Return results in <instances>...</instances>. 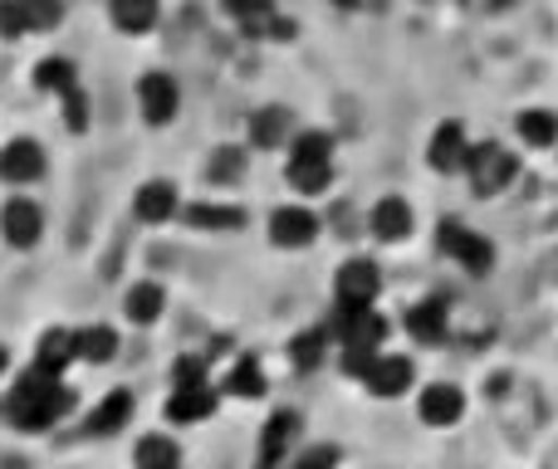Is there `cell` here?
Listing matches in <instances>:
<instances>
[{
    "label": "cell",
    "mask_w": 558,
    "mask_h": 469,
    "mask_svg": "<svg viewBox=\"0 0 558 469\" xmlns=\"http://www.w3.org/2000/svg\"><path fill=\"white\" fill-rule=\"evenodd\" d=\"M74 406H78V392L69 386V377L45 372V367H35V362L10 377L5 392H0V416H5V425L15 435H29V441L59 431V425L74 416Z\"/></svg>",
    "instance_id": "6da1fadb"
},
{
    "label": "cell",
    "mask_w": 558,
    "mask_h": 469,
    "mask_svg": "<svg viewBox=\"0 0 558 469\" xmlns=\"http://www.w3.org/2000/svg\"><path fill=\"white\" fill-rule=\"evenodd\" d=\"M284 182L299 201H314L333 186V137L324 127H299L284 147Z\"/></svg>",
    "instance_id": "7a4b0ae2"
},
{
    "label": "cell",
    "mask_w": 558,
    "mask_h": 469,
    "mask_svg": "<svg viewBox=\"0 0 558 469\" xmlns=\"http://www.w3.org/2000/svg\"><path fill=\"white\" fill-rule=\"evenodd\" d=\"M221 386H216V377H206V382H167V402H162V421L172 425V431H196V425H206L216 411H221Z\"/></svg>",
    "instance_id": "3957f363"
},
{
    "label": "cell",
    "mask_w": 558,
    "mask_h": 469,
    "mask_svg": "<svg viewBox=\"0 0 558 469\" xmlns=\"http://www.w3.org/2000/svg\"><path fill=\"white\" fill-rule=\"evenodd\" d=\"M133 103H137L143 127L162 133V127H172L177 113H182V84H177L172 69H143L133 84Z\"/></svg>",
    "instance_id": "277c9868"
},
{
    "label": "cell",
    "mask_w": 558,
    "mask_h": 469,
    "mask_svg": "<svg viewBox=\"0 0 558 469\" xmlns=\"http://www.w3.org/2000/svg\"><path fill=\"white\" fill-rule=\"evenodd\" d=\"M49 235V211L39 206V196H5L0 201V245L15 249V255H29V249H39Z\"/></svg>",
    "instance_id": "5b68a950"
},
{
    "label": "cell",
    "mask_w": 558,
    "mask_h": 469,
    "mask_svg": "<svg viewBox=\"0 0 558 469\" xmlns=\"http://www.w3.org/2000/svg\"><path fill=\"white\" fill-rule=\"evenodd\" d=\"M49 176V147L29 133H15L0 143V186L5 192H35Z\"/></svg>",
    "instance_id": "8992f818"
},
{
    "label": "cell",
    "mask_w": 558,
    "mask_h": 469,
    "mask_svg": "<svg viewBox=\"0 0 558 469\" xmlns=\"http://www.w3.org/2000/svg\"><path fill=\"white\" fill-rule=\"evenodd\" d=\"M128 211H133L137 225H147V231H162V225L182 221L186 196H182V186H177L172 176H143V182L133 186V196H128Z\"/></svg>",
    "instance_id": "52a82bcc"
},
{
    "label": "cell",
    "mask_w": 558,
    "mask_h": 469,
    "mask_svg": "<svg viewBox=\"0 0 558 469\" xmlns=\"http://www.w3.org/2000/svg\"><path fill=\"white\" fill-rule=\"evenodd\" d=\"M328 328H333L338 347H367V353H383L392 337V323L387 313H377V304H333Z\"/></svg>",
    "instance_id": "ba28073f"
},
{
    "label": "cell",
    "mask_w": 558,
    "mask_h": 469,
    "mask_svg": "<svg viewBox=\"0 0 558 469\" xmlns=\"http://www.w3.org/2000/svg\"><path fill=\"white\" fill-rule=\"evenodd\" d=\"M299 445H304V416L294 406H279L265 416L260 435H255V469H289Z\"/></svg>",
    "instance_id": "9c48e42d"
},
{
    "label": "cell",
    "mask_w": 558,
    "mask_h": 469,
    "mask_svg": "<svg viewBox=\"0 0 558 469\" xmlns=\"http://www.w3.org/2000/svg\"><path fill=\"white\" fill-rule=\"evenodd\" d=\"M436 249H441L446 259H456V264H461L465 274H475V279H485L495 269V245L475 231V225L456 221V215L436 225Z\"/></svg>",
    "instance_id": "30bf717a"
},
{
    "label": "cell",
    "mask_w": 558,
    "mask_h": 469,
    "mask_svg": "<svg viewBox=\"0 0 558 469\" xmlns=\"http://www.w3.org/2000/svg\"><path fill=\"white\" fill-rule=\"evenodd\" d=\"M318 235H324V221H318V211L308 201L275 206L270 221H265V239H270L275 249H284V255H299V249H308Z\"/></svg>",
    "instance_id": "8fae6325"
},
{
    "label": "cell",
    "mask_w": 558,
    "mask_h": 469,
    "mask_svg": "<svg viewBox=\"0 0 558 469\" xmlns=\"http://www.w3.org/2000/svg\"><path fill=\"white\" fill-rule=\"evenodd\" d=\"M133 416H137V396L128 392V386H113V392H104L84 411L78 435H84V441H113V435H123L128 425H133Z\"/></svg>",
    "instance_id": "7c38bea8"
},
{
    "label": "cell",
    "mask_w": 558,
    "mask_h": 469,
    "mask_svg": "<svg viewBox=\"0 0 558 469\" xmlns=\"http://www.w3.org/2000/svg\"><path fill=\"white\" fill-rule=\"evenodd\" d=\"M514 172H520V162H514L510 152H505L500 143H471V157H465V176H471L475 196H500L505 186L514 182Z\"/></svg>",
    "instance_id": "4fadbf2b"
},
{
    "label": "cell",
    "mask_w": 558,
    "mask_h": 469,
    "mask_svg": "<svg viewBox=\"0 0 558 469\" xmlns=\"http://www.w3.org/2000/svg\"><path fill=\"white\" fill-rule=\"evenodd\" d=\"M357 386H363L367 396H377V402H402V396L416 386V362H412V357L387 353V347H383Z\"/></svg>",
    "instance_id": "5bb4252c"
},
{
    "label": "cell",
    "mask_w": 558,
    "mask_h": 469,
    "mask_svg": "<svg viewBox=\"0 0 558 469\" xmlns=\"http://www.w3.org/2000/svg\"><path fill=\"white\" fill-rule=\"evenodd\" d=\"M294 133H299V123L284 103H260L245 118V147L251 152H284Z\"/></svg>",
    "instance_id": "9a60e30c"
},
{
    "label": "cell",
    "mask_w": 558,
    "mask_h": 469,
    "mask_svg": "<svg viewBox=\"0 0 558 469\" xmlns=\"http://www.w3.org/2000/svg\"><path fill=\"white\" fill-rule=\"evenodd\" d=\"M182 225H192L196 235H241L251 225L245 206L226 201V196H206V201H186Z\"/></svg>",
    "instance_id": "2e32d148"
},
{
    "label": "cell",
    "mask_w": 558,
    "mask_h": 469,
    "mask_svg": "<svg viewBox=\"0 0 558 469\" xmlns=\"http://www.w3.org/2000/svg\"><path fill=\"white\" fill-rule=\"evenodd\" d=\"M167 304H172V294H167L162 279H137V284L123 288L118 313H123L128 328H157L167 318Z\"/></svg>",
    "instance_id": "e0dca14e"
},
{
    "label": "cell",
    "mask_w": 558,
    "mask_h": 469,
    "mask_svg": "<svg viewBox=\"0 0 558 469\" xmlns=\"http://www.w3.org/2000/svg\"><path fill=\"white\" fill-rule=\"evenodd\" d=\"M383 294V269L373 259L353 255L333 269V304H377Z\"/></svg>",
    "instance_id": "ac0fdd59"
},
{
    "label": "cell",
    "mask_w": 558,
    "mask_h": 469,
    "mask_svg": "<svg viewBox=\"0 0 558 469\" xmlns=\"http://www.w3.org/2000/svg\"><path fill=\"white\" fill-rule=\"evenodd\" d=\"M216 386H221V396H231V402H260V396L270 392V372H265V362L255 353H235L231 362H226V372L216 377Z\"/></svg>",
    "instance_id": "d6986e66"
},
{
    "label": "cell",
    "mask_w": 558,
    "mask_h": 469,
    "mask_svg": "<svg viewBox=\"0 0 558 469\" xmlns=\"http://www.w3.org/2000/svg\"><path fill=\"white\" fill-rule=\"evenodd\" d=\"M202 176L211 192H235L251 176V147L245 143H216L202 162Z\"/></svg>",
    "instance_id": "ffe728a7"
},
{
    "label": "cell",
    "mask_w": 558,
    "mask_h": 469,
    "mask_svg": "<svg viewBox=\"0 0 558 469\" xmlns=\"http://www.w3.org/2000/svg\"><path fill=\"white\" fill-rule=\"evenodd\" d=\"M367 231L377 245H402L416 231V211L407 206V196H377L373 211H367Z\"/></svg>",
    "instance_id": "44dd1931"
},
{
    "label": "cell",
    "mask_w": 558,
    "mask_h": 469,
    "mask_svg": "<svg viewBox=\"0 0 558 469\" xmlns=\"http://www.w3.org/2000/svg\"><path fill=\"white\" fill-rule=\"evenodd\" d=\"M416 416H422V425H432V431H451L465 416V392L456 382L422 386V392H416Z\"/></svg>",
    "instance_id": "7402d4cb"
},
{
    "label": "cell",
    "mask_w": 558,
    "mask_h": 469,
    "mask_svg": "<svg viewBox=\"0 0 558 469\" xmlns=\"http://www.w3.org/2000/svg\"><path fill=\"white\" fill-rule=\"evenodd\" d=\"M402 328H407V337L412 343H446V333H451V304L446 298H416L412 308H407V318H402Z\"/></svg>",
    "instance_id": "603a6c76"
},
{
    "label": "cell",
    "mask_w": 558,
    "mask_h": 469,
    "mask_svg": "<svg viewBox=\"0 0 558 469\" xmlns=\"http://www.w3.org/2000/svg\"><path fill=\"white\" fill-rule=\"evenodd\" d=\"M74 347H78V367H108L123 353V328L113 323H78L74 328Z\"/></svg>",
    "instance_id": "cb8c5ba5"
},
{
    "label": "cell",
    "mask_w": 558,
    "mask_h": 469,
    "mask_svg": "<svg viewBox=\"0 0 558 469\" xmlns=\"http://www.w3.org/2000/svg\"><path fill=\"white\" fill-rule=\"evenodd\" d=\"M289 367L294 372H318V367L328 362V353H338V337L328 323H314V328H299L294 337H289Z\"/></svg>",
    "instance_id": "d4e9b609"
},
{
    "label": "cell",
    "mask_w": 558,
    "mask_h": 469,
    "mask_svg": "<svg viewBox=\"0 0 558 469\" xmlns=\"http://www.w3.org/2000/svg\"><path fill=\"white\" fill-rule=\"evenodd\" d=\"M465 157H471V137H465L461 123H441L432 133V143H426V166L441 176L465 172Z\"/></svg>",
    "instance_id": "484cf974"
},
{
    "label": "cell",
    "mask_w": 558,
    "mask_h": 469,
    "mask_svg": "<svg viewBox=\"0 0 558 469\" xmlns=\"http://www.w3.org/2000/svg\"><path fill=\"white\" fill-rule=\"evenodd\" d=\"M108 25L128 39H143L162 25V0H108Z\"/></svg>",
    "instance_id": "4316f807"
},
{
    "label": "cell",
    "mask_w": 558,
    "mask_h": 469,
    "mask_svg": "<svg viewBox=\"0 0 558 469\" xmlns=\"http://www.w3.org/2000/svg\"><path fill=\"white\" fill-rule=\"evenodd\" d=\"M29 362H35V367H45V372H59V377H64L69 367L78 362L74 328H69V323H54V328H45V333L35 337V353H29Z\"/></svg>",
    "instance_id": "83f0119b"
},
{
    "label": "cell",
    "mask_w": 558,
    "mask_h": 469,
    "mask_svg": "<svg viewBox=\"0 0 558 469\" xmlns=\"http://www.w3.org/2000/svg\"><path fill=\"white\" fill-rule=\"evenodd\" d=\"M74 84H84V78H78V64L69 54H45L29 69V88H35L39 98H64Z\"/></svg>",
    "instance_id": "f1b7e54d"
},
{
    "label": "cell",
    "mask_w": 558,
    "mask_h": 469,
    "mask_svg": "<svg viewBox=\"0 0 558 469\" xmlns=\"http://www.w3.org/2000/svg\"><path fill=\"white\" fill-rule=\"evenodd\" d=\"M133 469H186L182 465V441L172 431H147L133 445Z\"/></svg>",
    "instance_id": "f546056e"
},
{
    "label": "cell",
    "mask_w": 558,
    "mask_h": 469,
    "mask_svg": "<svg viewBox=\"0 0 558 469\" xmlns=\"http://www.w3.org/2000/svg\"><path fill=\"white\" fill-rule=\"evenodd\" d=\"M59 103V123H64L69 137H84L88 127H94V98H88L84 84H74L64 98H54Z\"/></svg>",
    "instance_id": "4dcf8cb0"
},
{
    "label": "cell",
    "mask_w": 558,
    "mask_h": 469,
    "mask_svg": "<svg viewBox=\"0 0 558 469\" xmlns=\"http://www.w3.org/2000/svg\"><path fill=\"white\" fill-rule=\"evenodd\" d=\"M514 133H520L524 147H554L558 143V113H549V108H524V113L514 118Z\"/></svg>",
    "instance_id": "1f68e13d"
},
{
    "label": "cell",
    "mask_w": 558,
    "mask_h": 469,
    "mask_svg": "<svg viewBox=\"0 0 558 469\" xmlns=\"http://www.w3.org/2000/svg\"><path fill=\"white\" fill-rule=\"evenodd\" d=\"M25 15H29V35H54L64 25L69 5L64 0H25Z\"/></svg>",
    "instance_id": "d6a6232c"
},
{
    "label": "cell",
    "mask_w": 558,
    "mask_h": 469,
    "mask_svg": "<svg viewBox=\"0 0 558 469\" xmlns=\"http://www.w3.org/2000/svg\"><path fill=\"white\" fill-rule=\"evenodd\" d=\"M0 39H5V45H20V39H29L25 0H0Z\"/></svg>",
    "instance_id": "836d02e7"
},
{
    "label": "cell",
    "mask_w": 558,
    "mask_h": 469,
    "mask_svg": "<svg viewBox=\"0 0 558 469\" xmlns=\"http://www.w3.org/2000/svg\"><path fill=\"white\" fill-rule=\"evenodd\" d=\"M221 10H226V15H231L241 29H251V25H260L265 15H275L279 0H221Z\"/></svg>",
    "instance_id": "e575fe53"
},
{
    "label": "cell",
    "mask_w": 558,
    "mask_h": 469,
    "mask_svg": "<svg viewBox=\"0 0 558 469\" xmlns=\"http://www.w3.org/2000/svg\"><path fill=\"white\" fill-rule=\"evenodd\" d=\"M343 465V451L338 445H299L289 469H338Z\"/></svg>",
    "instance_id": "d590c367"
},
{
    "label": "cell",
    "mask_w": 558,
    "mask_h": 469,
    "mask_svg": "<svg viewBox=\"0 0 558 469\" xmlns=\"http://www.w3.org/2000/svg\"><path fill=\"white\" fill-rule=\"evenodd\" d=\"M5 382H10V347L0 343V386H5Z\"/></svg>",
    "instance_id": "8d00e7d4"
},
{
    "label": "cell",
    "mask_w": 558,
    "mask_h": 469,
    "mask_svg": "<svg viewBox=\"0 0 558 469\" xmlns=\"http://www.w3.org/2000/svg\"><path fill=\"white\" fill-rule=\"evenodd\" d=\"M328 5H338V10H357L363 0H328Z\"/></svg>",
    "instance_id": "74e56055"
}]
</instances>
